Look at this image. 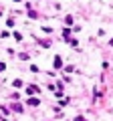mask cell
I'll return each instance as SVG.
<instances>
[{
  "mask_svg": "<svg viewBox=\"0 0 113 121\" xmlns=\"http://www.w3.org/2000/svg\"><path fill=\"white\" fill-rule=\"evenodd\" d=\"M61 67H63V59L56 55V56H55V69H61Z\"/></svg>",
  "mask_w": 113,
  "mask_h": 121,
  "instance_id": "obj_1",
  "label": "cell"
},
{
  "mask_svg": "<svg viewBox=\"0 0 113 121\" xmlns=\"http://www.w3.org/2000/svg\"><path fill=\"white\" fill-rule=\"evenodd\" d=\"M71 32H73L71 28H65V30H63V36H65V39H69V36H71Z\"/></svg>",
  "mask_w": 113,
  "mask_h": 121,
  "instance_id": "obj_2",
  "label": "cell"
},
{
  "mask_svg": "<svg viewBox=\"0 0 113 121\" xmlns=\"http://www.w3.org/2000/svg\"><path fill=\"white\" fill-rule=\"evenodd\" d=\"M28 105H32V107H36V105H39V99H28Z\"/></svg>",
  "mask_w": 113,
  "mask_h": 121,
  "instance_id": "obj_3",
  "label": "cell"
},
{
  "mask_svg": "<svg viewBox=\"0 0 113 121\" xmlns=\"http://www.w3.org/2000/svg\"><path fill=\"white\" fill-rule=\"evenodd\" d=\"M0 71H4V63H0Z\"/></svg>",
  "mask_w": 113,
  "mask_h": 121,
  "instance_id": "obj_4",
  "label": "cell"
}]
</instances>
